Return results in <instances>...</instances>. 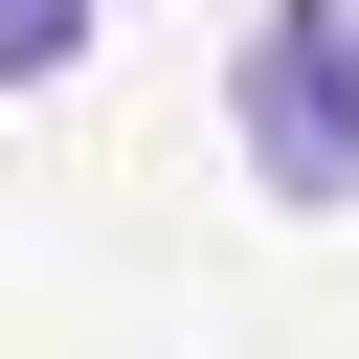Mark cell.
<instances>
[{
	"label": "cell",
	"mask_w": 359,
	"mask_h": 359,
	"mask_svg": "<svg viewBox=\"0 0 359 359\" xmlns=\"http://www.w3.org/2000/svg\"><path fill=\"white\" fill-rule=\"evenodd\" d=\"M224 135L269 202H359V0H269L224 45Z\"/></svg>",
	"instance_id": "1"
},
{
	"label": "cell",
	"mask_w": 359,
	"mask_h": 359,
	"mask_svg": "<svg viewBox=\"0 0 359 359\" xmlns=\"http://www.w3.org/2000/svg\"><path fill=\"white\" fill-rule=\"evenodd\" d=\"M45 67H90V0H0V90H45Z\"/></svg>",
	"instance_id": "2"
}]
</instances>
